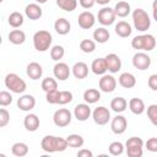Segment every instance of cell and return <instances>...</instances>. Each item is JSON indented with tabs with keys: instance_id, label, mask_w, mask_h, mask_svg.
Masks as SVG:
<instances>
[{
	"instance_id": "cell-1",
	"label": "cell",
	"mask_w": 157,
	"mask_h": 157,
	"mask_svg": "<svg viewBox=\"0 0 157 157\" xmlns=\"http://www.w3.org/2000/svg\"><path fill=\"white\" fill-rule=\"evenodd\" d=\"M40 147H42L43 151H45L48 153H53V152H63V151H65L69 147V145H67L66 139L53 136V135H47V136H44L42 139Z\"/></svg>"
},
{
	"instance_id": "cell-2",
	"label": "cell",
	"mask_w": 157,
	"mask_h": 157,
	"mask_svg": "<svg viewBox=\"0 0 157 157\" xmlns=\"http://www.w3.org/2000/svg\"><path fill=\"white\" fill-rule=\"evenodd\" d=\"M132 22H134V27L140 32L147 31L150 28V26H151L150 16L144 9H135L134 10V12H132Z\"/></svg>"
},
{
	"instance_id": "cell-3",
	"label": "cell",
	"mask_w": 157,
	"mask_h": 157,
	"mask_svg": "<svg viewBox=\"0 0 157 157\" xmlns=\"http://www.w3.org/2000/svg\"><path fill=\"white\" fill-rule=\"evenodd\" d=\"M52 40H53L52 34L48 31H44V29L38 31L33 36V45H34V49L38 50V52H45L52 45Z\"/></svg>"
},
{
	"instance_id": "cell-4",
	"label": "cell",
	"mask_w": 157,
	"mask_h": 157,
	"mask_svg": "<svg viewBox=\"0 0 157 157\" xmlns=\"http://www.w3.org/2000/svg\"><path fill=\"white\" fill-rule=\"evenodd\" d=\"M5 86L13 93H23L27 88L26 82L16 74L11 72L5 76Z\"/></svg>"
},
{
	"instance_id": "cell-5",
	"label": "cell",
	"mask_w": 157,
	"mask_h": 157,
	"mask_svg": "<svg viewBox=\"0 0 157 157\" xmlns=\"http://www.w3.org/2000/svg\"><path fill=\"white\" fill-rule=\"evenodd\" d=\"M71 112L66 108L58 109L53 115V121L59 128H65L71 123Z\"/></svg>"
},
{
	"instance_id": "cell-6",
	"label": "cell",
	"mask_w": 157,
	"mask_h": 157,
	"mask_svg": "<svg viewBox=\"0 0 157 157\" xmlns=\"http://www.w3.org/2000/svg\"><path fill=\"white\" fill-rule=\"evenodd\" d=\"M115 12H114V9L112 7H102L99 11H98V22L103 26H110L114 23L115 21Z\"/></svg>"
},
{
	"instance_id": "cell-7",
	"label": "cell",
	"mask_w": 157,
	"mask_h": 157,
	"mask_svg": "<svg viewBox=\"0 0 157 157\" xmlns=\"http://www.w3.org/2000/svg\"><path fill=\"white\" fill-rule=\"evenodd\" d=\"M132 65L137 70H141V71L147 70L151 65V58L146 53L139 52V53L134 54V56H132Z\"/></svg>"
},
{
	"instance_id": "cell-8",
	"label": "cell",
	"mask_w": 157,
	"mask_h": 157,
	"mask_svg": "<svg viewBox=\"0 0 157 157\" xmlns=\"http://www.w3.org/2000/svg\"><path fill=\"white\" fill-rule=\"evenodd\" d=\"M92 118H93V121L98 125H105L109 119H110V112L108 110V108L101 105V107H97L93 113H92Z\"/></svg>"
},
{
	"instance_id": "cell-9",
	"label": "cell",
	"mask_w": 157,
	"mask_h": 157,
	"mask_svg": "<svg viewBox=\"0 0 157 157\" xmlns=\"http://www.w3.org/2000/svg\"><path fill=\"white\" fill-rule=\"evenodd\" d=\"M77 22H78V26L82 28V29H90L94 26V22H96V17L92 12L90 11H83L78 15V18H77Z\"/></svg>"
},
{
	"instance_id": "cell-10",
	"label": "cell",
	"mask_w": 157,
	"mask_h": 157,
	"mask_svg": "<svg viewBox=\"0 0 157 157\" xmlns=\"http://www.w3.org/2000/svg\"><path fill=\"white\" fill-rule=\"evenodd\" d=\"M110 128H112V131L117 135H121L126 128H128V120L124 115H117L113 118L112 123H110Z\"/></svg>"
},
{
	"instance_id": "cell-11",
	"label": "cell",
	"mask_w": 157,
	"mask_h": 157,
	"mask_svg": "<svg viewBox=\"0 0 157 157\" xmlns=\"http://www.w3.org/2000/svg\"><path fill=\"white\" fill-rule=\"evenodd\" d=\"M117 87V80L112 75H103L99 78V88L105 93H110Z\"/></svg>"
},
{
	"instance_id": "cell-12",
	"label": "cell",
	"mask_w": 157,
	"mask_h": 157,
	"mask_svg": "<svg viewBox=\"0 0 157 157\" xmlns=\"http://www.w3.org/2000/svg\"><path fill=\"white\" fill-rule=\"evenodd\" d=\"M104 59H105L107 69H108V71H110L112 74H115V72H118V71L121 69V60H120V58H119L117 54L110 53V54H108Z\"/></svg>"
},
{
	"instance_id": "cell-13",
	"label": "cell",
	"mask_w": 157,
	"mask_h": 157,
	"mask_svg": "<svg viewBox=\"0 0 157 157\" xmlns=\"http://www.w3.org/2000/svg\"><path fill=\"white\" fill-rule=\"evenodd\" d=\"M36 105V98L31 94H23L17 99V107L23 112H29Z\"/></svg>"
},
{
	"instance_id": "cell-14",
	"label": "cell",
	"mask_w": 157,
	"mask_h": 157,
	"mask_svg": "<svg viewBox=\"0 0 157 157\" xmlns=\"http://www.w3.org/2000/svg\"><path fill=\"white\" fill-rule=\"evenodd\" d=\"M53 72H54V76L59 81H65L70 76V69H69L67 64H65V63H56L54 65Z\"/></svg>"
},
{
	"instance_id": "cell-15",
	"label": "cell",
	"mask_w": 157,
	"mask_h": 157,
	"mask_svg": "<svg viewBox=\"0 0 157 157\" xmlns=\"http://www.w3.org/2000/svg\"><path fill=\"white\" fill-rule=\"evenodd\" d=\"M74 114H75V118L78 120V121H85L90 118L91 115V108L88 105V103H80L75 107V110H74Z\"/></svg>"
},
{
	"instance_id": "cell-16",
	"label": "cell",
	"mask_w": 157,
	"mask_h": 157,
	"mask_svg": "<svg viewBox=\"0 0 157 157\" xmlns=\"http://www.w3.org/2000/svg\"><path fill=\"white\" fill-rule=\"evenodd\" d=\"M26 74L29 78L32 80H39L42 77V74H43V69L42 66L36 63V61H32L27 65V69H26Z\"/></svg>"
},
{
	"instance_id": "cell-17",
	"label": "cell",
	"mask_w": 157,
	"mask_h": 157,
	"mask_svg": "<svg viewBox=\"0 0 157 157\" xmlns=\"http://www.w3.org/2000/svg\"><path fill=\"white\" fill-rule=\"evenodd\" d=\"M72 75L78 78V80H82V78H86L87 75H88V66L86 63L83 61H77L72 66Z\"/></svg>"
},
{
	"instance_id": "cell-18",
	"label": "cell",
	"mask_w": 157,
	"mask_h": 157,
	"mask_svg": "<svg viewBox=\"0 0 157 157\" xmlns=\"http://www.w3.org/2000/svg\"><path fill=\"white\" fill-rule=\"evenodd\" d=\"M39 124H40L39 118L36 114H32V113L27 114L23 119V125H25L26 130H28V131H36L39 128Z\"/></svg>"
},
{
	"instance_id": "cell-19",
	"label": "cell",
	"mask_w": 157,
	"mask_h": 157,
	"mask_svg": "<svg viewBox=\"0 0 157 157\" xmlns=\"http://www.w3.org/2000/svg\"><path fill=\"white\" fill-rule=\"evenodd\" d=\"M25 13L29 20H39L42 17V9L37 4H28L25 9Z\"/></svg>"
},
{
	"instance_id": "cell-20",
	"label": "cell",
	"mask_w": 157,
	"mask_h": 157,
	"mask_svg": "<svg viewBox=\"0 0 157 157\" xmlns=\"http://www.w3.org/2000/svg\"><path fill=\"white\" fill-rule=\"evenodd\" d=\"M70 28H71V25H70V22L66 20V18H58L56 21H55V23H54V29H55V32L58 33V34H60V36H65V34H67L69 32H70Z\"/></svg>"
},
{
	"instance_id": "cell-21",
	"label": "cell",
	"mask_w": 157,
	"mask_h": 157,
	"mask_svg": "<svg viewBox=\"0 0 157 157\" xmlns=\"http://www.w3.org/2000/svg\"><path fill=\"white\" fill-rule=\"evenodd\" d=\"M91 70L96 75H104L105 71L108 70L107 69V64H105V59L104 58L94 59L92 61V64H91Z\"/></svg>"
},
{
	"instance_id": "cell-22",
	"label": "cell",
	"mask_w": 157,
	"mask_h": 157,
	"mask_svg": "<svg viewBox=\"0 0 157 157\" xmlns=\"http://www.w3.org/2000/svg\"><path fill=\"white\" fill-rule=\"evenodd\" d=\"M119 85L124 88H132L135 85H136V78L130 72H123L120 76H119Z\"/></svg>"
},
{
	"instance_id": "cell-23",
	"label": "cell",
	"mask_w": 157,
	"mask_h": 157,
	"mask_svg": "<svg viewBox=\"0 0 157 157\" xmlns=\"http://www.w3.org/2000/svg\"><path fill=\"white\" fill-rule=\"evenodd\" d=\"M132 29H131V26L125 22V21H119L117 25H115V33L121 37V38H126L131 34Z\"/></svg>"
},
{
	"instance_id": "cell-24",
	"label": "cell",
	"mask_w": 157,
	"mask_h": 157,
	"mask_svg": "<svg viewBox=\"0 0 157 157\" xmlns=\"http://www.w3.org/2000/svg\"><path fill=\"white\" fill-rule=\"evenodd\" d=\"M129 108L136 115L142 114L145 112V109H146L145 103H144V101L141 98H131L130 102H129Z\"/></svg>"
},
{
	"instance_id": "cell-25",
	"label": "cell",
	"mask_w": 157,
	"mask_h": 157,
	"mask_svg": "<svg viewBox=\"0 0 157 157\" xmlns=\"http://www.w3.org/2000/svg\"><path fill=\"white\" fill-rule=\"evenodd\" d=\"M9 40H10V43H12L15 45L23 44L26 40V34L21 29H13L9 33Z\"/></svg>"
},
{
	"instance_id": "cell-26",
	"label": "cell",
	"mask_w": 157,
	"mask_h": 157,
	"mask_svg": "<svg viewBox=\"0 0 157 157\" xmlns=\"http://www.w3.org/2000/svg\"><path fill=\"white\" fill-rule=\"evenodd\" d=\"M83 99L88 104H93L101 99V92L96 88H88L83 92Z\"/></svg>"
},
{
	"instance_id": "cell-27",
	"label": "cell",
	"mask_w": 157,
	"mask_h": 157,
	"mask_svg": "<svg viewBox=\"0 0 157 157\" xmlns=\"http://www.w3.org/2000/svg\"><path fill=\"white\" fill-rule=\"evenodd\" d=\"M126 107H128V102H126V99L123 98V97H115V98H113L112 102H110V108H112V110H114L115 113H121V112H124V110L126 109Z\"/></svg>"
},
{
	"instance_id": "cell-28",
	"label": "cell",
	"mask_w": 157,
	"mask_h": 157,
	"mask_svg": "<svg viewBox=\"0 0 157 157\" xmlns=\"http://www.w3.org/2000/svg\"><path fill=\"white\" fill-rule=\"evenodd\" d=\"M114 12L118 17H126L130 13V4L126 1H119L114 6Z\"/></svg>"
},
{
	"instance_id": "cell-29",
	"label": "cell",
	"mask_w": 157,
	"mask_h": 157,
	"mask_svg": "<svg viewBox=\"0 0 157 157\" xmlns=\"http://www.w3.org/2000/svg\"><path fill=\"white\" fill-rule=\"evenodd\" d=\"M109 37H110V34H109L108 29H105L104 27H99V28L94 29V32H93V39L97 43H101V44L108 42Z\"/></svg>"
},
{
	"instance_id": "cell-30",
	"label": "cell",
	"mask_w": 157,
	"mask_h": 157,
	"mask_svg": "<svg viewBox=\"0 0 157 157\" xmlns=\"http://www.w3.org/2000/svg\"><path fill=\"white\" fill-rule=\"evenodd\" d=\"M11 152L16 157H23L28 153V146L25 142H16L11 147Z\"/></svg>"
},
{
	"instance_id": "cell-31",
	"label": "cell",
	"mask_w": 157,
	"mask_h": 157,
	"mask_svg": "<svg viewBox=\"0 0 157 157\" xmlns=\"http://www.w3.org/2000/svg\"><path fill=\"white\" fill-rule=\"evenodd\" d=\"M156 47V38L152 34H142V50L151 52Z\"/></svg>"
},
{
	"instance_id": "cell-32",
	"label": "cell",
	"mask_w": 157,
	"mask_h": 157,
	"mask_svg": "<svg viewBox=\"0 0 157 157\" xmlns=\"http://www.w3.org/2000/svg\"><path fill=\"white\" fill-rule=\"evenodd\" d=\"M7 22H9V25H10L11 27L18 28V27H21V26L23 25V16H22V13L15 11V12L10 13V16H9V18H7Z\"/></svg>"
},
{
	"instance_id": "cell-33",
	"label": "cell",
	"mask_w": 157,
	"mask_h": 157,
	"mask_svg": "<svg viewBox=\"0 0 157 157\" xmlns=\"http://www.w3.org/2000/svg\"><path fill=\"white\" fill-rule=\"evenodd\" d=\"M66 141H67V145L69 147H72V148H77V147H82L83 146V137L78 134H71L66 137Z\"/></svg>"
},
{
	"instance_id": "cell-34",
	"label": "cell",
	"mask_w": 157,
	"mask_h": 157,
	"mask_svg": "<svg viewBox=\"0 0 157 157\" xmlns=\"http://www.w3.org/2000/svg\"><path fill=\"white\" fill-rule=\"evenodd\" d=\"M56 5L67 12H71L74 10H76L77 7V0H56Z\"/></svg>"
},
{
	"instance_id": "cell-35",
	"label": "cell",
	"mask_w": 157,
	"mask_h": 157,
	"mask_svg": "<svg viewBox=\"0 0 157 157\" xmlns=\"http://www.w3.org/2000/svg\"><path fill=\"white\" fill-rule=\"evenodd\" d=\"M42 90L45 93L47 92H50V91H54V90H58V82H56V80H54L53 77H45L42 81Z\"/></svg>"
},
{
	"instance_id": "cell-36",
	"label": "cell",
	"mask_w": 157,
	"mask_h": 157,
	"mask_svg": "<svg viewBox=\"0 0 157 157\" xmlns=\"http://www.w3.org/2000/svg\"><path fill=\"white\" fill-rule=\"evenodd\" d=\"M64 54H65V49L63 45H54L50 49V58L54 61H59L60 59H63Z\"/></svg>"
},
{
	"instance_id": "cell-37",
	"label": "cell",
	"mask_w": 157,
	"mask_h": 157,
	"mask_svg": "<svg viewBox=\"0 0 157 157\" xmlns=\"http://www.w3.org/2000/svg\"><path fill=\"white\" fill-rule=\"evenodd\" d=\"M108 150H109V153L112 156H119V155H121L124 152V145L120 141H113L109 145Z\"/></svg>"
},
{
	"instance_id": "cell-38",
	"label": "cell",
	"mask_w": 157,
	"mask_h": 157,
	"mask_svg": "<svg viewBox=\"0 0 157 157\" xmlns=\"http://www.w3.org/2000/svg\"><path fill=\"white\" fill-rule=\"evenodd\" d=\"M80 49L83 53H92L96 49V43L92 39H83L80 43Z\"/></svg>"
},
{
	"instance_id": "cell-39",
	"label": "cell",
	"mask_w": 157,
	"mask_h": 157,
	"mask_svg": "<svg viewBox=\"0 0 157 157\" xmlns=\"http://www.w3.org/2000/svg\"><path fill=\"white\" fill-rule=\"evenodd\" d=\"M147 117L150 121L157 126V104H151L147 107Z\"/></svg>"
},
{
	"instance_id": "cell-40",
	"label": "cell",
	"mask_w": 157,
	"mask_h": 157,
	"mask_svg": "<svg viewBox=\"0 0 157 157\" xmlns=\"http://www.w3.org/2000/svg\"><path fill=\"white\" fill-rule=\"evenodd\" d=\"M72 101V93L70 91H60L59 94V103L58 104H67Z\"/></svg>"
},
{
	"instance_id": "cell-41",
	"label": "cell",
	"mask_w": 157,
	"mask_h": 157,
	"mask_svg": "<svg viewBox=\"0 0 157 157\" xmlns=\"http://www.w3.org/2000/svg\"><path fill=\"white\" fill-rule=\"evenodd\" d=\"M11 102H12V96L10 94V92L1 91L0 92V105L1 107H6V105H10Z\"/></svg>"
},
{
	"instance_id": "cell-42",
	"label": "cell",
	"mask_w": 157,
	"mask_h": 157,
	"mask_svg": "<svg viewBox=\"0 0 157 157\" xmlns=\"http://www.w3.org/2000/svg\"><path fill=\"white\" fill-rule=\"evenodd\" d=\"M59 94H60V91H58V90L47 92V97H45L47 102L50 104H58L59 103Z\"/></svg>"
},
{
	"instance_id": "cell-43",
	"label": "cell",
	"mask_w": 157,
	"mask_h": 157,
	"mask_svg": "<svg viewBox=\"0 0 157 157\" xmlns=\"http://www.w3.org/2000/svg\"><path fill=\"white\" fill-rule=\"evenodd\" d=\"M126 153L129 157H141L142 147L141 146H129V147H126Z\"/></svg>"
},
{
	"instance_id": "cell-44",
	"label": "cell",
	"mask_w": 157,
	"mask_h": 157,
	"mask_svg": "<svg viewBox=\"0 0 157 157\" xmlns=\"http://www.w3.org/2000/svg\"><path fill=\"white\" fill-rule=\"evenodd\" d=\"M10 121V113L5 109V108H1L0 109V126L1 128H5Z\"/></svg>"
},
{
	"instance_id": "cell-45",
	"label": "cell",
	"mask_w": 157,
	"mask_h": 157,
	"mask_svg": "<svg viewBox=\"0 0 157 157\" xmlns=\"http://www.w3.org/2000/svg\"><path fill=\"white\" fill-rule=\"evenodd\" d=\"M129 146H141V147H144V141H142V139H140L137 136H132V137H129L125 142V147H129Z\"/></svg>"
},
{
	"instance_id": "cell-46",
	"label": "cell",
	"mask_w": 157,
	"mask_h": 157,
	"mask_svg": "<svg viewBox=\"0 0 157 157\" xmlns=\"http://www.w3.org/2000/svg\"><path fill=\"white\" fill-rule=\"evenodd\" d=\"M146 148L150 152H157V137H151L146 141Z\"/></svg>"
},
{
	"instance_id": "cell-47",
	"label": "cell",
	"mask_w": 157,
	"mask_h": 157,
	"mask_svg": "<svg viewBox=\"0 0 157 157\" xmlns=\"http://www.w3.org/2000/svg\"><path fill=\"white\" fill-rule=\"evenodd\" d=\"M131 47L136 50H142V34L141 36H136L132 38L131 40Z\"/></svg>"
},
{
	"instance_id": "cell-48",
	"label": "cell",
	"mask_w": 157,
	"mask_h": 157,
	"mask_svg": "<svg viewBox=\"0 0 157 157\" xmlns=\"http://www.w3.org/2000/svg\"><path fill=\"white\" fill-rule=\"evenodd\" d=\"M147 85L152 91H157V74H153L148 77Z\"/></svg>"
},
{
	"instance_id": "cell-49",
	"label": "cell",
	"mask_w": 157,
	"mask_h": 157,
	"mask_svg": "<svg viewBox=\"0 0 157 157\" xmlns=\"http://www.w3.org/2000/svg\"><path fill=\"white\" fill-rule=\"evenodd\" d=\"M94 0H78V4L83 7V9H91L94 5Z\"/></svg>"
},
{
	"instance_id": "cell-50",
	"label": "cell",
	"mask_w": 157,
	"mask_h": 157,
	"mask_svg": "<svg viewBox=\"0 0 157 157\" xmlns=\"http://www.w3.org/2000/svg\"><path fill=\"white\" fill-rule=\"evenodd\" d=\"M77 156H78V157H92L93 153H92V151H90V150L82 148V150H80V151L77 152Z\"/></svg>"
},
{
	"instance_id": "cell-51",
	"label": "cell",
	"mask_w": 157,
	"mask_h": 157,
	"mask_svg": "<svg viewBox=\"0 0 157 157\" xmlns=\"http://www.w3.org/2000/svg\"><path fill=\"white\" fill-rule=\"evenodd\" d=\"M97 4H99V5H107L110 0H94Z\"/></svg>"
},
{
	"instance_id": "cell-52",
	"label": "cell",
	"mask_w": 157,
	"mask_h": 157,
	"mask_svg": "<svg viewBox=\"0 0 157 157\" xmlns=\"http://www.w3.org/2000/svg\"><path fill=\"white\" fill-rule=\"evenodd\" d=\"M152 9H153V10H157V0H153V2H152Z\"/></svg>"
},
{
	"instance_id": "cell-53",
	"label": "cell",
	"mask_w": 157,
	"mask_h": 157,
	"mask_svg": "<svg viewBox=\"0 0 157 157\" xmlns=\"http://www.w3.org/2000/svg\"><path fill=\"white\" fill-rule=\"evenodd\" d=\"M153 20L157 22V10H153Z\"/></svg>"
},
{
	"instance_id": "cell-54",
	"label": "cell",
	"mask_w": 157,
	"mask_h": 157,
	"mask_svg": "<svg viewBox=\"0 0 157 157\" xmlns=\"http://www.w3.org/2000/svg\"><path fill=\"white\" fill-rule=\"evenodd\" d=\"M36 1H37V2H39V4H45L48 0H36Z\"/></svg>"
}]
</instances>
